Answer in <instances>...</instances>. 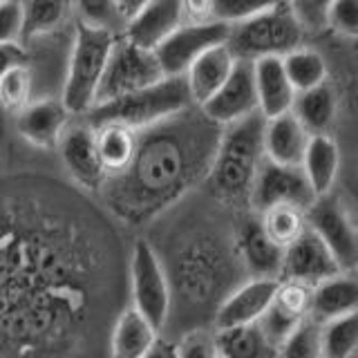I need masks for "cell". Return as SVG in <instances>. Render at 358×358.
<instances>
[{
	"instance_id": "41",
	"label": "cell",
	"mask_w": 358,
	"mask_h": 358,
	"mask_svg": "<svg viewBox=\"0 0 358 358\" xmlns=\"http://www.w3.org/2000/svg\"><path fill=\"white\" fill-rule=\"evenodd\" d=\"M148 3H150V0H115V7H117L119 18H123L128 22V20H132L134 16H137Z\"/></svg>"
},
{
	"instance_id": "7",
	"label": "cell",
	"mask_w": 358,
	"mask_h": 358,
	"mask_svg": "<svg viewBox=\"0 0 358 358\" xmlns=\"http://www.w3.org/2000/svg\"><path fill=\"white\" fill-rule=\"evenodd\" d=\"M231 25L220 20H195L182 25L168 36L152 54L164 76H184L201 54L229 41Z\"/></svg>"
},
{
	"instance_id": "27",
	"label": "cell",
	"mask_w": 358,
	"mask_h": 358,
	"mask_svg": "<svg viewBox=\"0 0 358 358\" xmlns=\"http://www.w3.org/2000/svg\"><path fill=\"white\" fill-rule=\"evenodd\" d=\"M215 343L220 358H273L278 354L264 338L257 322L217 331Z\"/></svg>"
},
{
	"instance_id": "31",
	"label": "cell",
	"mask_w": 358,
	"mask_h": 358,
	"mask_svg": "<svg viewBox=\"0 0 358 358\" xmlns=\"http://www.w3.org/2000/svg\"><path fill=\"white\" fill-rule=\"evenodd\" d=\"M305 210L294 206H275L271 210L262 213V227L268 233V238L275 240L280 246H287L294 242L298 235L305 231Z\"/></svg>"
},
{
	"instance_id": "38",
	"label": "cell",
	"mask_w": 358,
	"mask_h": 358,
	"mask_svg": "<svg viewBox=\"0 0 358 358\" xmlns=\"http://www.w3.org/2000/svg\"><path fill=\"white\" fill-rule=\"evenodd\" d=\"M74 5L81 14V22L94 27L112 29V22L119 18L115 0H74Z\"/></svg>"
},
{
	"instance_id": "17",
	"label": "cell",
	"mask_w": 358,
	"mask_h": 358,
	"mask_svg": "<svg viewBox=\"0 0 358 358\" xmlns=\"http://www.w3.org/2000/svg\"><path fill=\"white\" fill-rule=\"evenodd\" d=\"M70 121V112L63 101L45 99L22 108L16 117V130L27 143L43 150H52L61 143L65 126Z\"/></svg>"
},
{
	"instance_id": "18",
	"label": "cell",
	"mask_w": 358,
	"mask_h": 358,
	"mask_svg": "<svg viewBox=\"0 0 358 358\" xmlns=\"http://www.w3.org/2000/svg\"><path fill=\"white\" fill-rule=\"evenodd\" d=\"M311 134L302 128L294 112L264 119V159L280 166H302Z\"/></svg>"
},
{
	"instance_id": "11",
	"label": "cell",
	"mask_w": 358,
	"mask_h": 358,
	"mask_svg": "<svg viewBox=\"0 0 358 358\" xmlns=\"http://www.w3.org/2000/svg\"><path fill=\"white\" fill-rule=\"evenodd\" d=\"M343 273L329 249L309 227L298 238L285 246V260L280 278L282 282H296L313 289L334 275Z\"/></svg>"
},
{
	"instance_id": "9",
	"label": "cell",
	"mask_w": 358,
	"mask_h": 358,
	"mask_svg": "<svg viewBox=\"0 0 358 358\" xmlns=\"http://www.w3.org/2000/svg\"><path fill=\"white\" fill-rule=\"evenodd\" d=\"M249 199L253 208L262 215V213L275 206H294L300 210H309L313 201H316V195H313L300 166H280L264 159L260 171H257Z\"/></svg>"
},
{
	"instance_id": "32",
	"label": "cell",
	"mask_w": 358,
	"mask_h": 358,
	"mask_svg": "<svg viewBox=\"0 0 358 358\" xmlns=\"http://www.w3.org/2000/svg\"><path fill=\"white\" fill-rule=\"evenodd\" d=\"M275 358H322V324L309 316L278 347Z\"/></svg>"
},
{
	"instance_id": "20",
	"label": "cell",
	"mask_w": 358,
	"mask_h": 358,
	"mask_svg": "<svg viewBox=\"0 0 358 358\" xmlns=\"http://www.w3.org/2000/svg\"><path fill=\"white\" fill-rule=\"evenodd\" d=\"M235 63H238V59L233 56L227 43L201 54L184 74L193 103H197L199 108L204 106L206 101L227 83V78L231 76Z\"/></svg>"
},
{
	"instance_id": "37",
	"label": "cell",
	"mask_w": 358,
	"mask_h": 358,
	"mask_svg": "<svg viewBox=\"0 0 358 358\" xmlns=\"http://www.w3.org/2000/svg\"><path fill=\"white\" fill-rule=\"evenodd\" d=\"M287 3L305 31L327 27V11L334 0H287Z\"/></svg>"
},
{
	"instance_id": "2",
	"label": "cell",
	"mask_w": 358,
	"mask_h": 358,
	"mask_svg": "<svg viewBox=\"0 0 358 358\" xmlns=\"http://www.w3.org/2000/svg\"><path fill=\"white\" fill-rule=\"evenodd\" d=\"M264 117L260 112L235 121L224 130L210 164V182L224 199L251 197L264 157Z\"/></svg>"
},
{
	"instance_id": "8",
	"label": "cell",
	"mask_w": 358,
	"mask_h": 358,
	"mask_svg": "<svg viewBox=\"0 0 358 358\" xmlns=\"http://www.w3.org/2000/svg\"><path fill=\"white\" fill-rule=\"evenodd\" d=\"M309 229L327 246L343 273L358 271V229L343 204L331 195L318 197L307 210Z\"/></svg>"
},
{
	"instance_id": "10",
	"label": "cell",
	"mask_w": 358,
	"mask_h": 358,
	"mask_svg": "<svg viewBox=\"0 0 358 358\" xmlns=\"http://www.w3.org/2000/svg\"><path fill=\"white\" fill-rule=\"evenodd\" d=\"M132 300L134 309L159 331L171 311V289H168L162 264L145 242L134 244L132 253Z\"/></svg>"
},
{
	"instance_id": "36",
	"label": "cell",
	"mask_w": 358,
	"mask_h": 358,
	"mask_svg": "<svg viewBox=\"0 0 358 358\" xmlns=\"http://www.w3.org/2000/svg\"><path fill=\"white\" fill-rule=\"evenodd\" d=\"M25 27V5L20 0L0 3V45H14Z\"/></svg>"
},
{
	"instance_id": "21",
	"label": "cell",
	"mask_w": 358,
	"mask_h": 358,
	"mask_svg": "<svg viewBox=\"0 0 358 358\" xmlns=\"http://www.w3.org/2000/svg\"><path fill=\"white\" fill-rule=\"evenodd\" d=\"M240 249L249 271L255 278H271L280 280L285 260V246H280L275 240L268 238L260 220L244 222L240 231Z\"/></svg>"
},
{
	"instance_id": "28",
	"label": "cell",
	"mask_w": 358,
	"mask_h": 358,
	"mask_svg": "<svg viewBox=\"0 0 358 358\" xmlns=\"http://www.w3.org/2000/svg\"><path fill=\"white\" fill-rule=\"evenodd\" d=\"M282 67L296 94L327 83V63L316 50L305 48V45L282 56Z\"/></svg>"
},
{
	"instance_id": "40",
	"label": "cell",
	"mask_w": 358,
	"mask_h": 358,
	"mask_svg": "<svg viewBox=\"0 0 358 358\" xmlns=\"http://www.w3.org/2000/svg\"><path fill=\"white\" fill-rule=\"evenodd\" d=\"M27 61L25 52H22L18 45H0V76H3L7 70H11L14 65H22Z\"/></svg>"
},
{
	"instance_id": "35",
	"label": "cell",
	"mask_w": 358,
	"mask_h": 358,
	"mask_svg": "<svg viewBox=\"0 0 358 358\" xmlns=\"http://www.w3.org/2000/svg\"><path fill=\"white\" fill-rule=\"evenodd\" d=\"M327 27L345 38H358V0H334L327 11Z\"/></svg>"
},
{
	"instance_id": "12",
	"label": "cell",
	"mask_w": 358,
	"mask_h": 358,
	"mask_svg": "<svg viewBox=\"0 0 358 358\" xmlns=\"http://www.w3.org/2000/svg\"><path fill=\"white\" fill-rule=\"evenodd\" d=\"M201 112L210 123L217 126H231L235 121L255 115L257 110V92H255V76L251 61H238L231 76L227 78L215 94H213Z\"/></svg>"
},
{
	"instance_id": "14",
	"label": "cell",
	"mask_w": 358,
	"mask_h": 358,
	"mask_svg": "<svg viewBox=\"0 0 358 358\" xmlns=\"http://www.w3.org/2000/svg\"><path fill=\"white\" fill-rule=\"evenodd\" d=\"M278 289H280V280H271V278H253L249 285L240 287L217 309L215 316L217 331L255 324L264 316V311L271 307Z\"/></svg>"
},
{
	"instance_id": "1",
	"label": "cell",
	"mask_w": 358,
	"mask_h": 358,
	"mask_svg": "<svg viewBox=\"0 0 358 358\" xmlns=\"http://www.w3.org/2000/svg\"><path fill=\"white\" fill-rule=\"evenodd\" d=\"M193 173V150L190 141L179 130L152 128L137 141L132 164L121 173L115 206L126 215H141L143 210L166 204L182 186H186Z\"/></svg>"
},
{
	"instance_id": "19",
	"label": "cell",
	"mask_w": 358,
	"mask_h": 358,
	"mask_svg": "<svg viewBox=\"0 0 358 358\" xmlns=\"http://www.w3.org/2000/svg\"><path fill=\"white\" fill-rule=\"evenodd\" d=\"M255 92H257V110L264 119H273L291 112L296 99V90L289 83L282 59L266 56V59L253 61Z\"/></svg>"
},
{
	"instance_id": "43",
	"label": "cell",
	"mask_w": 358,
	"mask_h": 358,
	"mask_svg": "<svg viewBox=\"0 0 358 358\" xmlns=\"http://www.w3.org/2000/svg\"><path fill=\"white\" fill-rule=\"evenodd\" d=\"M143 358H177V347L168 345L164 341H155L152 350L145 354Z\"/></svg>"
},
{
	"instance_id": "13",
	"label": "cell",
	"mask_w": 358,
	"mask_h": 358,
	"mask_svg": "<svg viewBox=\"0 0 358 358\" xmlns=\"http://www.w3.org/2000/svg\"><path fill=\"white\" fill-rule=\"evenodd\" d=\"M309 309H311L309 287H302L296 282H280V289L271 302V307L257 320V327L264 334L268 345L278 352V347L309 318Z\"/></svg>"
},
{
	"instance_id": "22",
	"label": "cell",
	"mask_w": 358,
	"mask_h": 358,
	"mask_svg": "<svg viewBox=\"0 0 358 358\" xmlns=\"http://www.w3.org/2000/svg\"><path fill=\"white\" fill-rule=\"evenodd\" d=\"M354 311H358V278L352 273H338L311 289L309 316L316 322L322 324Z\"/></svg>"
},
{
	"instance_id": "6",
	"label": "cell",
	"mask_w": 358,
	"mask_h": 358,
	"mask_svg": "<svg viewBox=\"0 0 358 358\" xmlns=\"http://www.w3.org/2000/svg\"><path fill=\"white\" fill-rule=\"evenodd\" d=\"M164 78L166 76L152 52L141 50L137 45L128 43L126 38L117 41L108 59L101 85L96 90L94 106L139 92V90L150 87L164 81Z\"/></svg>"
},
{
	"instance_id": "42",
	"label": "cell",
	"mask_w": 358,
	"mask_h": 358,
	"mask_svg": "<svg viewBox=\"0 0 358 358\" xmlns=\"http://www.w3.org/2000/svg\"><path fill=\"white\" fill-rule=\"evenodd\" d=\"M210 3L213 0H184V11L197 20H210Z\"/></svg>"
},
{
	"instance_id": "5",
	"label": "cell",
	"mask_w": 358,
	"mask_h": 358,
	"mask_svg": "<svg viewBox=\"0 0 358 358\" xmlns=\"http://www.w3.org/2000/svg\"><path fill=\"white\" fill-rule=\"evenodd\" d=\"M305 43V27L291 11L289 3L253 16L238 25H231L229 50L238 61H257L266 56L282 59L289 52L302 48Z\"/></svg>"
},
{
	"instance_id": "34",
	"label": "cell",
	"mask_w": 358,
	"mask_h": 358,
	"mask_svg": "<svg viewBox=\"0 0 358 358\" xmlns=\"http://www.w3.org/2000/svg\"><path fill=\"white\" fill-rule=\"evenodd\" d=\"M29 92H31V72L29 67L14 65L0 76V103L9 112H20L29 106Z\"/></svg>"
},
{
	"instance_id": "3",
	"label": "cell",
	"mask_w": 358,
	"mask_h": 358,
	"mask_svg": "<svg viewBox=\"0 0 358 358\" xmlns=\"http://www.w3.org/2000/svg\"><path fill=\"white\" fill-rule=\"evenodd\" d=\"M193 103L184 76H166L139 92L94 106L87 112V126H123L128 130L155 128L159 123L186 112Z\"/></svg>"
},
{
	"instance_id": "24",
	"label": "cell",
	"mask_w": 358,
	"mask_h": 358,
	"mask_svg": "<svg viewBox=\"0 0 358 358\" xmlns=\"http://www.w3.org/2000/svg\"><path fill=\"white\" fill-rule=\"evenodd\" d=\"M336 110H338V99H336V92L329 83L316 85L307 90V92H298L294 106H291V112L311 137L327 134L336 119Z\"/></svg>"
},
{
	"instance_id": "30",
	"label": "cell",
	"mask_w": 358,
	"mask_h": 358,
	"mask_svg": "<svg viewBox=\"0 0 358 358\" xmlns=\"http://www.w3.org/2000/svg\"><path fill=\"white\" fill-rule=\"evenodd\" d=\"M74 0H29L25 7V27H22V36L34 38L50 34L61 22L70 16Z\"/></svg>"
},
{
	"instance_id": "4",
	"label": "cell",
	"mask_w": 358,
	"mask_h": 358,
	"mask_svg": "<svg viewBox=\"0 0 358 358\" xmlns=\"http://www.w3.org/2000/svg\"><path fill=\"white\" fill-rule=\"evenodd\" d=\"M117 36L112 29L76 22L74 45L67 65V78L63 90V106L70 115H87L94 108L96 90L103 78L108 59Z\"/></svg>"
},
{
	"instance_id": "33",
	"label": "cell",
	"mask_w": 358,
	"mask_h": 358,
	"mask_svg": "<svg viewBox=\"0 0 358 358\" xmlns=\"http://www.w3.org/2000/svg\"><path fill=\"white\" fill-rule=\"evenodd\" d=\"M287 0H213L210 3V20L238 25L253 16H260L264 11L273 9Z\"/></svg>"
},
{
	"instance_id": "16",
	"label": "cell",
	"mask_w": 358,
	"mask_h": 358,
	"mask_svg": "<svg viewBox=\"0 0 358 358\" xmlns=\"http://www.w3.org/2000/svg\"><path fill=\"white\" fill-rule=\"evenodd\" d=\"M61 155L76 184L87 190H99L106 182V168L96 150V132L90 126L70 128L61 139Z\"/></svg>"
},
{
	"instance_id": "29",
	"label": "cell",
	"mask_w": 358,
	"mask_h": 358,
	"mask_svg": "<svg viewBox=\"0 0 358 358\" xmlns=\"http://www.w3.org/2000/svg\"><path fill=\"white\" fill-rule=\"evenodd\" d=\"M358 350V311L322 322V358H352Z\"/></svg>"
},
{
	"instance_id": "25",
	"label": "cell",
	"mask_w": 358,
	"mask_h": 358,
	"mask_svg": "<svg viewBox=\"0 0 358 358\" xmlns=\"http://www.w3.org/2000/svg\"><path fill=\"white\" fill-rule=\"evenodd\" d=\"M157 331L137 309H126L112 334V358H143L152 350Z\"/></svg>"
},
{
	"instance_id": "26",
	"label": "cell",
	"mask_w": 358,
	"mask_h": 358,
	"mask_svg": "<svg viewBox=\"0 0 358 358\" xmlns=\"http://www.w3.org/2000/svg\"><path fill=\"white\" fill-rule=\"evenodd\" d=\"M96 132V150L106 173H123L137 152V134L123 126H101Z\"/></svg>"
},
{
	"instance_id": "39",
	"label": "cell",
	"mask_w": 358,
	"mask_h": 358,
	"mask_svg": "<svg viewBox=\"0 0 358 358\" xmlns=\"http://www.w3.org/2000/svg\"><path fill=\"white\" fill-rule=\"evenodd\" d=\"M177 358H220L215 336L208 331H190L177 345Z\"/></svg>"
},
{
	"instance_id": "15",
	"label": "cell",
	"mask_w": 358,
	"mask_h": 358,
	"mask_svg": "<svg viewBox=\"0 0 358 358\" xmlns=\"http://www.w3.org/2000/svg\"><path fill=\"white\" fill-rule=\"evenodd\" d=\"M182 18L184 0H150L137 16L126 22L123 38L141 50L155 52L175 29L182 27Z\"/></svg>"
},
{
	"instance_id": "44",
	"label": "cell",
	"mask_w": 358,
	"mask_h": 358,
	"mask_svg": "<svg viewBox=\"0 0 358 358\" xmlns=\"http://www.w3.org/2000/svg\"><path fill=\"white\" fill-rule=\"evenodd\" d=\"M0 3H5V0H0Z\"/></svg>"
},
{
	"instance_id": "23",
	"label": "cell",
	"mask_w": 358,
	"mask_h": 358,
	"mask_svg": "<svg viewBox=\"0 0 358 358\" xmlns=\"http://www.w3.org/2000/svg\"><path fill=\"white\" fill-rule=\"evenodd\" d=\"M338 166H341V152L329 134H316V137L309 139L305 159H302L300 168L305 173L316 199L331 193L336 175H338Z\"/></svg>"
}]
</instances>
